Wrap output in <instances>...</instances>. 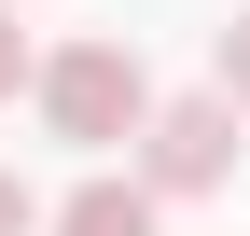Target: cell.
Masks as SVG:
<instances>
[{
  "instance_id": "cell-2",
  "label": "cell",
  "mask_w": 250,
  "mask_h": 236,
  "mask_svg": "<svg viewBox=\"0 0 250 236\" xmlns=\"http://www.w3.org/2000/svg\"><path fill=\"white\" fill-rule=\"evenodd\" d=\"M139 181L153 195H223L236 181V98H167L139 125Z\"/></svg>"
},
{
  "instance_id": "cell-6",
  "label": "cell",
  "mask_w": 250,
  "mask_h": 236,
  "mask_svg": "<svg viewBox=\"0 0 250 236\" xmlns=\"http://www.w3.org/2000/svg\"><path fill=\"white\" fill-rule=\"evenodd\" d=\"M0 236H42V195H28L14 167H0Z\"/></svg>"
},
{
  "instance_id": "cell-1",
  "label": "cell",
  "mask_w": 250,
  "mask_h": 236,
  "mask_svg": "<svg viewBox=\"0 0 250 236\" xmlns=\"http://www.w3.org/2000/svg\"><path fill=\"white\" fill-rule=\"evenodd\" d=\"M28 98H42V125L70 139V153H111V139L153 125V83H139V56H125V42H56Z\"/></svg>"
},
{
  "instance_id": "cell-3",
  "label": "cell",
  "mask_w": 250,
  "mask_h": 236,
  "mask_svg": "<svg viewBox=\"0 0 250 236\" xmlns=\"http://www.w3.org/2000/svg\"><path fill=\"white\" fill-rule=\"evenodd\" d=\"M153 209H167L153 181H111V167H98L83 195H56V209H42V236H153Z\"/></svg>"
},
{
  "instance_id": "cell-5",
  "label": "cell",
  "mask_w": 250,
  "mask_h": 236,
  "mask_svg": "<svg viewBox=\"0 0 250 236\" xmlns=\"http://www.w3.org/2000/svg\"><path fill=\"white\" fill-rule=\"evenodd\" d=\"M208 98H236V111H250V14L223 28V83H208Z\"/></svg>"
},
{
  "instance_id": "cell-4",
  "label": "cell",
  "mask_w": 250,
  "mask_h": 236,
  "mask_svg": "<svg viewBox=\"0 0 250 236\" xmlns=\"http://www.w3.org/2000/svg\"><path fill=\"white\" fill-rule=\"evenodd\" d=\"M14 83H42V56H28V28H14V0H0V98Z\"/></svg>"
}]
</instances>
